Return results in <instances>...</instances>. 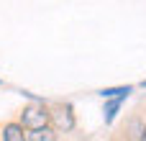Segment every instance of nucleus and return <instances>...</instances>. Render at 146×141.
<instances>
[{"instance_id": "obj_1", "label": "nucleus", "mask_w": 146, "mask_h": 141, "mask_svg": "<svg viewBox=\"0 0 146 141\" xmlns=\"http://www.w3.org/2000/svg\"><path fill=\"white\" fill-rule=\"evenodd\" d=\"M49 105L36 100L31 105H26L21 110V128L23 131H38V128H46L49 126Z\"/></svg>"}, {"instance_id": "obj_2", "label": "nucleus", "mask_w": 146, "mask_h": 141, "mask_svg": "<svg viewBox=\"0 0 146 141\" xmlns=\"http://www.w3.org/2000/svg\"><path fill=\"white\" fill-rule=\"evenodd\" d=\"M49 123H54L51 128L54 131H72L74 126H77V118H74V108L69 105V103H56L54 108H49Z\"/></svg>"}, {"instance_id": "obj_3", "label": "nucleus", "mask_w": 146, "mask_h": 141, "mask_svg": "<svg viewBox=\"0 0 146 141\" xmlns=\"http://www.w3.org/2000/svg\"><path fill=\"white\" fill-rule=\"evenodd\" d=\"M144 126H146V121L136 113V116H131V118L126 121V126H123L121 136H123L126 141H139V139H141V134H144Z\"/></svg>"}, {"instance_id": "obj_4", "label": "nucleus", "mask_w": 146, "mask_h": 141, "mask_svg": "<svg viewBox=\"0 0 146 141\" xmlns=\"http://www.w3.org/2000/svg\"><path fill=\"white\" fill-rule=\"evenodd\" d=\"M3 141H28V134L21 128V123H5L3 126Z\"/></svg>"}, {"instance_id": "obj_5", "label": "nucleus", "mask_w": 146, "mask_h": 141, "mask_svg": "<svg viewBox=\"0 0 146 141\" xmlns=\"http://www.w3.org/2000/svg\"><path fill=\"white\" fill-rule=\"evenodd\" d=\"M123 100H126V98H113V100H105V108H103V118H105V123H113V118L118 116V110H121Z\"/></svg>"}, {"instance_id": "obj_6", "label": "nucleus", "mask_w": 146, "mask_h": 141, "mask_svg": "<svg viewBox=\"0 0 146 141\" xmlns=\"http://www.w3.org/2000/svg\"><path fill=\"white\" fill-rule=\"evenodd\" d=\"M128 92H133L131 85H118V87H105V90H100V95H103L105 100H113V98H128Z\"/></svg>"}, {"instance_id": "obj_7", "label": "nucleus", "mask_w": 146, "mask_h": 141, "mask_svg": "<svg viewBox=\"0 0 146 141\" xmlns=\"http://www.w3.org/2000/svg\"><path fill=\"white\" fill-rule=\"evenodd\" d=\"M28 141H56V131L51 126L38 128V131H28Z\"/></svg>"}, {"instance_id": "obj_8", "label": "nucleus", "mask_w": 146, "mask_h": 141, "mask_svg": "<svg viewBox=\"0 0 146 141\" xmlns=\"http://www.w3.org/2000/svg\"><path fill=\"white\" fill-rule=\"evenodd\" d=\"M139 141H146V126H144V134H141V139Z\"/></svg>"}, {"instance_id": "obj_9", "label": "nucleus", "mask_w": 146, "mask_h": 141, "mask_svg": "<svg viewBox=\"0 0 146 141\" xmlns=\"http://www.w3.org/2000/svg\"><path fill=\"white\" fill-rule=\"evenodd\" d=\"M141 87H146V80H144V82H141Z\"/></svg>"}]
</instances>
